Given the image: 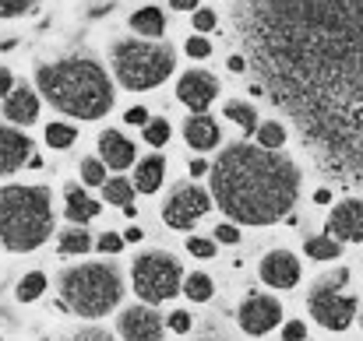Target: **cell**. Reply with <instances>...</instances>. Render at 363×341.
<instances>
[{"instance_id":"obj_1","label":"cell","mask_w":363,"mask_h":341,"mask_svg":"<svg viewBox=\"0 0 363 341\" xmlns=\"http://www.w3.org/2000/svg\"><path fill=\"white\" fill-rule=\"evenodd\" d=\"M212 197L240 226H272L286 219L300 197V169L257 144L233 141L208 166Z\"/></svg>"},{"instance_id":"obj_2","label":"cell","mask_w":363,"mask_h":341,"mask_svg":"<svg viewBox=\"0 0 363 341\" xmlns=\"http://www.w3.org/2000/svg\"><path fill=\"white\" fill-rule=\"evenodd\" d=\"M39 99L74 120H103L113 110V78L92 57H64L35 71Z\"/></svg>"},{"instance_id":"obj_3","label":"cell","mask_w":363,"mask_h":341,"mask_svg":"<svg viewBox=\"0 0 363 341\" xmlns=\"http://www.w3.org/2000/svg\"><path fill=\"white\" fill-rule=\"evenodd\" d=\"M53 194L39 183L0 187V246L11 253H32L53 236Z\"/></svg>"},{"instance_id":"obj_4","label":"cell","mask_w":363,"mask_h":341,"mask_svg":"<svg viewBox=\"0 0 363 341\" xmlns=\"http://www.w3.org/2000/svg\"><path fill=\"white\" fill-rule=\"evenodd\" d=\"M123 296L121 271L113 264H78L60 274V299L71 313L85 320H99L117 310Z\"/></svg>"},{"instance_id":"obj_5","label":"cell","mask_w":363,"mask_h":341,"mask_svg":"<svg viewBox=\"0 0 363 341\" xmlns=\"http://www.w3.org/2000/svg\"><path fill=\"white\" fill-rule=\"evenodd\" d=\"M110 71L127 92H148V88H159L177 71V53L166 42L121 39L110 50Z\"/></svg>"},{"instance_id":"obj_6","label":"cell","mask_w":363,"mask_h":341,"mask_svg":"<svg viewBox=\"0 0 363 341\" xmlns=\"http://www.w3.org/2000/svg\"><path fill=\"white\" fill-rule=\"evenodd\" d=\"M130 282H134V292L145 299V306H155V303L173 299L184 289V271L173 253L148 250L130 264Z\"/></svg>"},{"instance_id":"obj_7","label":"cell","mask_w":363,"mask_h":341,"mask_svg":"<svg viewBox=\"0 0 363 341\" xmlns=\"http://www.w3.org/2000/svg\"><path fill=\"white\" fill-rule=\"evenodd\" d=\"M346 282H350V271L339 267L335 274L321 278V282L311 289V296H307L311 317H314L321 328H328V331H346V328L353 324V317H357V299H353L350 292H342Z\"/></svg>"},{"instance_id":"obj_8","label":"cell","mask_w":363,"mask_h":341,"mask_svg":"<svg viewBox=\"0 0 363 341\" xmlns=\"http://www.w3.org/2000/svg\"><path fill=\"white\" fill-rule=\"evenodd\" d=\"M208 208H212V197L198 183H180L162 204V222L169 229H191L208 215Z\"/></svg>"},{"instance_id":"obj_9","label":"cell","mask_w":363,"mask_h":341,"mask_svg":"<svg viewBox=\"0 0 363 341\" xmlns=\"http://www.w3.org/2000/svg\"><path fill=\"white\" fill-rule=\"evenodd\" d=\"M177 99L191 110V113H205L216 99H219V78L212 71H184L180 81H177Z\"/></svg>"},{"instance_id":"obj_10","label":"cell","mask_w":363,"mask_h":341,"mask_svg":"<svg viewBox=\"0 0 363 341\" xmlns=\"http://www.w3.org/2000/svg\"><path fill=\"white\" fill-rule=\"evenodd\" d=\"M237 320H240V328L247 335H268L275 324H282V303H279L275 296L254 292V296H247L240 303Z\"/></svg>"},{"instance_id":"obj_11","label":"cell","mask_w":363,"mask_h":341,"mask_svg":"<svg viewBox=\"0 0 363 341\" xmlns=\"http://www.w3.org/2000/svg\"><path fill=\"white\" fill-rule=\"evenodd\" d=\"M123 341H162V317L152 306H127L117 320Z\"/></svg>"},{"instance_id":"obj_12","label":"cell","mask_w":363,"mask_h":341,"mask_svg":"<svg viewBox=\"0 0 363 341\" xmlns=\"http://www.w3.org/2000/svg\"><path fill=\"white\" fill-rule=\"evenodd\" d=\"M35 155V144L25 130L18 127H0V176L18 173L21 166H28Z\"/></svg>"},{"instance_id":"obj_13","label":"cell","mask_w":363,"mask_h":341,"mask_svg":"<svg viewBox=\"0 0 363 341\" xmlns=\"http://www.w3.org/2000/svg\"><path fill=\"white\" fill-rule=\"evenodd\" d=\"M261 282L272 289H293L300 282V260L289 250H272L261 257Z\"/></svg>"},{"instance_id":"obj_14","label":"cell","mask_w":363,"mask_h":341,"mask_svg":"<svg viewBox=\"0 0 363 341\" xmlns=\"http://www.w3.org/2000/svg\"><path fill=\"white\" fill-rule=\"evenodd\" d=\"M328 236L335 243L339 239L360 243L363 239V201L360 197H350V201H342V204L332 208V215H328Z\"/></svg>"},{"instance_id":"obj_15","label":"cell","mask_w":363,"mask_h":341,"mask_svg":"<svg viewBox=\"0 0 363 341\" xmlns=\"http://www.w3.org/2000/svg\"><path fill=\"white\" fill-rule=\"evenodd\" d=\"M4 116L11 120V123H18V127H28V123H35L39 120V110H43V99H39V92L35 88H28V85H14L7 96H4Z\"/></svg>"},{"instance_id":"obj_16","label":"cell","mask_w":363,"mask_h":341,"mask_svg":"<svg viewBox=\"0 0 363 341\" xmlns=\"http://www.w3.org/2000/svg\"><path fill=\"white\" fill-rule=\"evenodd\" d=\"M99 162L103 166H110V169H127V166H134V155H138V144L123 134V130H113V127H106L103 134H99Z\"/></svg>"},{"instance_id":"obj_17","label":"cell","mask_w":363,"mask_h":341,"mask_svg":"<svg viewBox=\"0 0 363 341\" xmlns=\"http://www.w3.org/2000/svg\"><path fill=\"white\" fill-rule=\"evenodd\" d=\"M184 141L194 151H212L223 141V127H219V120H212L208 113H191L187 123H184Z\"/></svg>"},{"instance_id":"obj_18","label":"cell","mask_w":363,"mask_h":341,"mask_svg":"<svg viewBox=\"0 0 363 341\" xmlns=\"http://www.w3.org/2000/svg\"><path fill=\"white\" fill-rule=\"evenodd\" d=\"M64 215H67L71 226H85V222H92L99 215V201H92L78 183H71L67 194H64Z\"/></svg>"},{"instance_id":"obj_19","label":"cell","mask_w":363,"mask_h":341,"mask_svg":"<svg viewBox=\"0 0 363 341\" xmlns=\"http://www.w3.org/2000/svg\"><path fill=\"white\" fill-rule=\"evenodd\" d=\"M166 180V158L162 155H145L134 166V190L138 194H155Z\"/></svg>"},{"instance_id":"obj_20","label":"cell","mask_w":363,"mask_h":341,"mask_svg":"<svg viewBox=\"0 0 363 341\" xmlns=\"http://www.w3.org/2000/svg\"><path fill=\"white\" fill-rule=\"evenodd\" d=\"M130 32L145 35V39H162L166 35V14L162 7H138L130 18H127Z\"/></svg>"},{"instance_id":"obj_21","label":"cell","mask_w":363,"mask_h":341,"mask_svg":"<svg viewBox=\"0 0 363 341\" xmlns=\"http://www.w3.org/2000/svg\"><path fill=\"white\" fill-rule=\"evenodd\" d=\"M223 116H226V120H233L237 127H243L247 134H254V130L261 127V120H257V110H254L250 103H240V99H230V103L223 106Z\"/></svg>"},{"instance_id":"obj_22","label":"cell","mask_w":363,"mask_h":341,"mask_svg":"<svg viewBox=\"0 0 363 341\" xmlns=\"http://www.w3.org/2000/svg\"><path fill=\"white\" fill-rule=\"evenodd\" d=\"M89 250H92V236L82 226H71L60 232V253L74 257V253H89Z\"/></svg>"},{"instance_id":"obj_23","label":"cell","mask_w":363,"mask_h":341,"mask_svg":"<svg viewBox=\"0 0 363 341\" xmlns=\"http://www.w3.org/2000/svg\"><path fill=\"white\" fill-rule=\"evenodd\" d=\"M103 194H106V201H110V204H117V208L134 204V183H130V180H123V176L106 180V183H103Z\"/></svg>"},{"instance_id":"obj_24","label":"cell","mask_w":363,"mask_h":341,"mask_svg":"<svg viewBox=\"0 0 363 341\" xmlns=\"http://www.w3.org/2000/svg\"><path fill=\"white\" fill-rule=\"evenodd\" d=\"M43 292H46V274H43V271H28V274L18 282V289H14L18 303H35Z\"/></svg>"},{"instance_id":"obj_25","label":"cell","mask_w":363,"mask_h":341,"mask_svg":"<svg viewBox=\"0 0 363 341\" xmlns=\"http://www.w3.org/2000/svg\"><path fill=\"white\" fill-rule=\"evenodd\" d=\"M78 141V127H71V123H64V120H53L50 127H46V144L50 148H71Z\"/></svg>"},{"instance_id":"obj_26","label":"cell","mask_w":363,"mask_h":341,"mask_svg":"<svg viewBox=\"0 0 363 341\" xmlns=\"http://www.w3.org/2000/svg\"><path fill=\"white\" fill-rule=\"evenodd\" d=\"M254 134H257V148H264V151H279V148L286 144V127H282V123H275V120L261 123Z\"/></svg>"},{"instance_id":"obj_27","label":"cell","mask_w":363,"mask_h":341,"mask_svg":"<svg viewBox=\"0 0 363 341\" xmlns=\"http://www.w3.org/2000/svg\"><path fill=\"white\" fill-rule=\"evenodd\" d=\"M303 250H307L311 260H335V257L342 253V246H339L332 236H311Z\"/></svg>"},{"instance_id":"obj_28","label":"cell","mask_w":363,"mask_h":341,"mask_svg":"<svg viewBox=\"0 0 363 341\" xmlns=\"http://www.w3.org/2000/svg\"><path fill=\"white\" fill-rule=\"evenodd\" d=\"M184 292H187V299H194V303H208V299H212V278L201 274V271H194L191 278H184Z\"/></svg>"},{"instance_id":"obj_29","label":"cell","mask_w":363,"mask_h":341,"mask_svg":"<svg viewBox=\"0 0 363 341\" xmlns=\"http://www.w3.org/2000/svg\"><path fill=\"white\" fill-rule=\"evenodd\" d=\"M169 137H173V127H169V120H166V116H155V120H148V123H145V141H148L152 148H162Z\"/></svg>"},{"instance_id":"obj_30","label":"cell","mask_w":363,"mask_h":341,"mask_svg":"<svg viewBox=\"0 0 363 341\" xmlns=\"http://www.w3.org/2000/svg\"><path fill=\"white\" fill-rule=\"evenodd\" d=\"M82 180L92 183V187H103V183H106V166H103L99 158H85V162H82Z\"/></svg>"},{"instance_id":"obj_31","label":"cell","mask_w":363,"mask_h":341,"mask_svg":"<svg viewBox=\"0 0 363 341\" xmlns=\"http://www.w3.org/2000/svg\"><path fill=\"white\" fill-rule=\"evenodd\" d=\"M184 50H187L191 60H205V57H212V42H208L205 35H191V39L184 42Z\"/></svg>"},{"instance_id":"obj_32","label":"cell","mask_w":363,"mask_h":341,"mask_svg":"<svg viewBox=\"0 0 363 341\" xmlns=\"http://www.w3.org/2000/svg\"><path fill=\"white\" fill-rule=\"evenodd\" d=\"M39 0H0V18H21L35 7Z\"/></svg>"},{"instance_id":"obj_33","label":"cell","mask_w":363,"mask_h":341,"mask_svg":"<svg viewBox=\"0 0 363 341\" xmlns=\"http://www.w3.org/2000/svg\"><path fill=\"white\" fill-rule=\"evenodd\" d=\"M191 21H194V28H198V35H205V32H212V28L219 25V18H216V11H208V7H198Z\"/></svg>"},{"instance_id":"obj_34","label":"cell","mask_w":363,"mask_h":341,"mask_svg":"<svg viewBox=\"0 0 363 341\" xmlns=\"http://www.w3.org/2000/svg\"><path fill=\"white\" fill-rule=\"evenodd\" d=\"M187 250H191V257H201V260L216 257V243L212 239H201V236H191L187 239Z\"/></svg>"},{"instance_id":"obj_35","label":"cell","mask_w":363,"mask_h":341,"mask_svg":"<svg viewBox=\"0 0 363 341\" xmlns=\"http://www.w3.org/2000/svg\"><path fill=\"white\" fill-rule=\"evenodd\" d=\"M282 341H307V324H303V320H286Z\"/></svg>"},{"instance_id":"obj_36","label":"cell","mask_w":363,"mask_h":341,"mask_svg":"<svg viewBox=\"0 0 363 341\" xmlns=\"http://www.w3.org/2000/svg\"><path fill=\"white\" fill-rule=\"evenodd\" d=\"M96 246H99L103 253H121L123 250V236H117V232H103Z\"/></svg>"},{"instance_id":"obj_37","label":"cell","mask_w":363,"mask_h":341,"mask_svg":"<svg viewBox=\"0 0 363 341\" xmlns=\"http://www.w3.org/2000/svg\"><path fill=\"white\" fill-rule=\"evenodd\" d=\"M169 331H177V335H187L191 331V313L187 310H177V313H169Z\"/></svg>"},{"instance_id":"obj_38","label":"cell","mask_w":363,"mask_h":341,"mask_svg":"<svg viewBox=\"0 0 363 341\" xmlns=\"http://www.w3.org/2000/svg\"><path fill=\"white\" fill-rule=\"evenodd\" d=\"M216 239L233 246V243H240V229L233 226V222H223V226H216Z\"/></svg>"},{"instance_id":"obj_39","label":"cell","mask_w":363,"mask_h":341,"mask_svg":"<svg viewBox=\"0 0 363 341\" xmlns=\"http://www.w3.org/2000/svg\"><path fill=\"white\" fill-rule=\"evenodd\" d=\"M123 120H127V123H130V127H145V123H148V120H152V116L145 113V110H141V106H130V110H127V113H123Z\"/></svg>"},{"instance_id":"obj_40","label":"cell","mask_w":363,"mask_h":341,"mask_svg":"<svg viewBox=\"0 0 363 341\" xmlns=\"http://www.w3.org/2000/svg\"><path fill=\"white\" fill-rule=\"evenodd\" d=\"M11 88H14V74L7 67H0V96H7Z\"/></svg>"},{"instance_id":"obj_41","label":"cell","mask_w":363,"mask_h":341,"mask_svg":"<svg viewBox=\"0 0 363 341\" xmlns=\"http://www.w3.org/2000/svg\"><path fill=\"white\" fill-rule=\"evenodd\" d=\"M187 166H191V176H208V162L205 158H191Z\"/></svg>"},{"instance_id":"obj_42","label":"cell","mask_w":363,"mask_h":341,"mask_svg":"<svg viewBox=\"0 0 363 341\" xmlns=\"http://www.w3.org/2000/svg\"><path fill=\"white\" fill-rule=\"evenodd\" d=\"M169 7H173V11H198L201 0H169Z\"/></svg>"},{"instance_id":"obj_43","label":"cell","mask_w":363,"mask_h":341,"mask_svg":"<svg viewBox=\"0 0 363 341\" xmlns=\"http://www.w3.org/2000/svg\"><path fill=\"white\" fill-rule=\"evenodd\" d=\"M226 67H230L233 74H243V71H247V64H243V57H230V60H226Z\"/></svg>"},{"instance_id":"obj_44","label":"cell","mask_w":363,"mask_h":341,"mask_svg":"<svg viewBox=\"0 0 363 341\" xmlns=\"http://www.w3.org/2000/svg\"><path fill=\"white\" fill-rule=\"evenodd\" d=\"M314 204H332V194L321 187V190H314Z\"/></svg>"},{"instance_id":"obj_45","label":"cell","mask_w":363,"mask_h":341,"mask_svg":"<svg viewBox=\"0 0 363 341\" xmlns=\"http://www.w3.org/2000/svg\"><path fill=\"white\" fill-rule=\"evenodd\" d=\"M138 239H141V229L138 226H130L127 232H123V243H138Z\"/></svg>"},{"instance_id":"obj_46","label":"cell","mask_w":363,"mask_h":341,"mask_svg":"<svg viewBox=\"0 0 363 341\" xmlns=\"http://www.w3.org/2000/svg\"><path fill=\"white\" fill-rule=\"evenodd\" d=\"M78 341H110V338H106V335H99V331H85Z\"/></svg>"},{"instance_id":"obj_47","label":"cell","mask_w":363,"mask_h":341,"mask_svg":"<svg viewBox=\"0 0 363 341\" xmlns=\"http://www.w3.org/2000/svg\"><path fill=\"white\" fill-rule=\"evenodd\" d=\"M360 328H363V310H360Z\"/></svg>"}]
</instances>
